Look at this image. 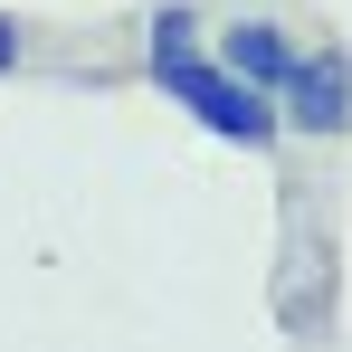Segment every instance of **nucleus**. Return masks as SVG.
<instances>
[{
  "label": "nucleus",
  "mask_w": 352,
  "mask_h": 352,
  "mask_svg": "<svg viewBox=\"0 0 352 352\" xmlns=\"http://www.w3.org/2000/svg\"><path fill=\"white\" fill-rule=\"evenodd\" d=\"M19 67V19H0V76Z\"/></svg>",
  "instance_id": "obj_4"
},
{
  "label": "nucleus",
  "mask_w": 352,
  "mask_h": 352,
  "mask_svg": "<svg viewBox=\"0 0 352 352\" xmlns=\"http://www.w3.org/2000/svg\"><path fill=\"white\" fill-rule=\"evenodd\" d=\"M210 58L229 67V76H248L257 96H276V86H286V67H295V38L276 29V19H229Z\"/></svg>",
  "instance_id": "obj_3"
},
{
  "label": "nucleus",
  "mask_w": 352,
  "mask_h": 352,
  "mask_svg": "<svg viewBox=\"0 0 352 352\" xmlns=\"http://www.w3.org/2000/svg\"><path fill=\"white\" fill-rule=\"evenodd\" d=\"M143 67H153V86L172 96L181 115H200L219 143H248V153H267L286 124H276V96H257L248 76H229V67L200 48V29H190V10H153V48H143Z\"/></svg>",
  "instance_id": "obj_1"
},
{
  "label": "nucleus",
  "mask_w": 352,
  "mask_h": 352,
  "mask_svg": "<svg viewBox=\"0 0 352 352\" xmlns=\"http://www.w3.org/2000/svg\"><path fill=\"white\" fill-rule=\"evenodd\" d=\"M276 124L343 133V124H352V67H343V58H305V48H295L286 86H276Z\"/></svg>",
  "instance_id": "obj_2"
}]
</instances>
